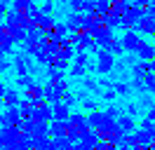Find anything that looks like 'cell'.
<instances>
[{"label": "cell", "instance_id": "cell-1", "mask_svg": "<svg viewBox=\"0 0 155 150\" xmlns=\"http://www.w3.org/2000/svg\"><path fill=\"white\" fill-rule=\"evenodd\" d=\"M99 136H101L104 141H108V143H113V145H120L127 134L122 131V127H120V122H117V120H110L106 127L99 129Z\"/></svg>", "mask_w": 155, "mask_h": 150}, {"label": "cell", "instance_id": "cell-2", "mask_svg": "<svg viewBox=\"0 0 155 150\" xmlns=\"http://www.w3.org/2000/svg\"><path fill=\"white\" fill-rule=\"evenodd\" d=\"M5 28H28L31 19L26 12H19V9H7L5 12V21H2Z\"/></svg>", "mask_w": 155, "mask_h": 150}, {"label": "cell", "instance_id": "cell-3", "mask_svg": "<svg viewBox=\"0 0 155 150\" xmlns=\"http://www.w3.org/2000/svg\"><path fill=\"white\" fill-rule=\"evenodd\" d=\"M97 73L101 75H108L110 70H115V54H110L108 49H101V52H97Z\"/></svg>", "mask_w": 155, "mask_h": 150}, {"label": "cell", "instance_id": "cell-4", "mask_svg": "<svg viewBox=\"0 0 155 150\" xmlns=\"http://www.w3.org/2000/svg\"><path fill=\"white\" fill-rule=\"evenodd\" d=\"M122 45H125V52L127 54H132V52H139L141 45H143V38L139 31H125V35H122Z\"/></svg>", "mask_w": 155, "mask_h": 150}, {"label": "cell", "instance_id": "cell-5", "mask_svg": "<svg viewBox=\"0 0 155 150\" xmlns=\"http://www.w3.org/2000/svg\"><path fill=\"white\" fill-rule=\"evenodd\" d=\"M24 136H26V134H24L19 127H2V131H0V141H2V145H7V148H12L14 143H19Z\"/></svg>", "mask_w": 155, "mask_h": 150}, {"label": "cell", "instance_id": "cell-6", "mask_svg": "<svg viewBox=\"0 0 155 150\" xmlns=\"http://www.w3.org/2000/svg\"><path fill=\"white\" fill-rule=\"evenodd\" d=\"M31 68H33V61L26 52L14 56V70H17V77H24V75H31Z\"/></svg>", "mask_w": 155, "mask_h": 150}, {"label": "cell", "instance_id": "cell-7", "mask_svg": "<svg viewBox=\"0 0 155 150\" xmlns=\"http://www.w3.org/2000/svg\"><path fill=\"white\" fill-rule=\"evenodd\" d=\"M21 122H24L21 108H5V112H2V127H21Z\"/></svg>", "mask_w": 155, "mask_h": 150}, {"label": "cell", "instance_id": "cell-8", "mask_svg": "<svg viewBox=\"0 0 155 150\" xmlns=\"http://www.w3.org/2000/svg\"><path fill=\"white\" fill-rule=\"evenodd\" d=\"M2 103L5 108H19L21 106V94L12 87H2Z\"/></svg>", "mask_w": 155, "mask_h": 150}, {"label": "cell", "instance_id": "cell-9", "mask_svg": "<svg viewBox=\"0 0 155 150\" xmlns=\"http://www.w3.org/2000/svg\"><path fill=\"white\" fill-rule=\"evenodd\" d=\"M33 120H35V122H42V124H49V122L54 120V106H52V103H45V106L35 108Z\"/></svg>", "mask_w": 155, "mask_h": 150}, {"label": "cell", "instance_id": "cell-10", "mask_svg": "<svg viewBox=\"0 0 155 150\" xmlns=\"http://www.w3.org/2000/svg\"><path fill=\"white\" fill-rule=\"evenodd\" d=\"M94 40H97V45L101 47V49H110V45H113L115 35H113V31H110L108 26H104L101 31H97V33H94Z\"/></svg>", "mask_w": 155, "mask_h": 150}, {"label": "cell", "instance_id": "cell-11", "mask_svg": "<svg viewBox=\"0 0 155 150\" xmlns=\"http://www.w3.org/2000/svg\"><path fill=\"white\" fill-rule=\"evenodd\" d=\"M14 38H12V33H10V28H5L2 26V31H0V47H2V54L5 56H10L12 54V49H14Z\"/></svg>", "mask_w": 155, "mask_h": 150}, {"label": "cell", "instance_id": "cell-12", "mask_svg": "<svg viewBox=\"0 0 155 150\" xmlns=\"http://www.w3.org/2000/svg\"><path fill=\"white\" fill-rule=\"evenodd\" d=\"M68 127H73V129H78L80 134H82L85 129H89V115L73 112V115H71V120H68Z\"/></svg>", "mask_w": 155, "mask_h": 150}, {"label": "cell", "instance_id": "cell-13", "mask_svg": "<svg viewBox=\"0 0 155 150\" xmlns=\"http://www.w3.org/2000/svg\"><path fill=\"white\" fill-rule=\"evenodd\" d=\"M108 122H110V117L106 115V110H94V112H89V127L92 129H101V127H106Z\"/></svg>", "mask_w": 155, "mask_h": 150}, {"label": "cell", "instance_id": "cell-14", "mask_svg": "<svg viewBox=\"0 0 155 150\" xmlns=\"http://www.w3.org/2000/svg\"><path fill=\"white\" fill-rule=\"evenodd\" d=\"M49 134H52V139H64V136H68V122L52 120L49 122Z\"/></svg>", "mask_w": 155, "mask_h": 150}, {"label": "cell", "instance_id": "cell-15", "mask_svg": "<svg viewBox=\"0 0 155 150\" xmlns=\"http://www.w3.org/2000/svg\"><path fill=\"white\" fill-rule=\"evenodd\" d=\"M66 26L71 33H82V14L80 12H71L66 17Z\"/></svg>", "mask_w": 155, "mask_h": 150}, {"label": "cell", "instance_id": "cell-16", "mask_svg": "<svg viewBox=\"0 0 155 150\" xmlns=\"http://www.w3.org/2000/svg\"><path fill=\"white\" fill-rule=\"evenodd\" d=\"M134 141H136V145H146V148H153L155 145V139L150 136V131L141 129V127L134 131Z\"/></svg>", "mask_w": 155, "mask_h": 150}, {"label": "cell", "instance_id": "cell-17", "mask_svg": "<svg viewBox=\"0 0 155 150\" xmlns=\"http://www.w3.org/2000/svg\"><path fill=\"white\" fill-rule=\"evenodd\" d=\"M134 31H139V33H146V35H155V19L146 14V17L134 26Z\"/></svg>", "mask_w": 155, "mask_h": 150}, {"label": "cell", "instance_id": "cell-18", "mask_svg": "<svg viewBox=\"0 0 155 150\" xmlns=\"http://www.w3.org/2000/svg\"><path fill=\"white\" fill-rule=\"evenodd\" d=\"M71 106H66L64 101H59V103H54V120H59V122H68L71 120Z\"/></svg>", "mask_w": 155, "mask_h": 150}, {"label": "cell", "instance_id": "cell-19", "mask_svg": "<svg viewBox=\"0 0 155 150\" xmlns=\"http://www.w3.org/2000/svg\"><path fill=\"white\" fill-rule=\"evenodd\" d=\"M117 122H120V127H122L125 134H134V131L139 129V127H136V117H132V115H122Z\"/></svg>", "mask_w": 155, "mask_h": 150}, {"label": "cell", "instance_id": "cell-20", "mask_svg": "<svg viewBox=\"0 0 155 150\" xmlns=\"http://www.w3.org/2000/svg\"><path fill=\"white\" fill-rule=\"evenodd\" d=\"M136 56H139L141 61H153V59H155V45L143 42V45H141V49L136 52Z\"/></svg>", "mask_w": 155, "mask_h": 150}, {"label": "cell", "instance_id": "cell-21", "mask_svg": "<svg viewBox=\"0 0 155 150\" xmlns=\"http://www.w3.org/2000/svg\"><path fill=\"white\" fill-rule=\"evenodd\" d=\"M148 73H153V66H150V61H139V64L132 68V75H134V77H146Z\"/></svg>", "mask_w": 155, "mask_h": 150}, {"label": "cell", "instance_id": "cell-22", "mask_svg": "<svg viewBox=\"0 0 155 150\" xmlns=\"http://www.w3.org/2000/svg\"><path fill=\"white\" fill-rule=\"evenodd\" d=\"M42 96H45V87H40V84L35 82L28 92L24 94V101H35V99H42Z\"/></svg>", "mask_w": 155, "mask_h": 150}, {"label": "cell", "instance_id": "cell-23", "mask_svg": "<svg viewBox=\"0 0 155 150\" xmlns=\"http://www.w3.org/2000/svg\"><path fill=\"white\" fill-rule=\"evenodd\" d=\"M64 70H59V68H54V66H47V77H49V84H59L64 82Z\"/></svg>", "mask_w": 155, "mask_h": 150}, {"label": "cell", "instance_id": "cell-24", "mask_svg": "<svg viewBox=\"0 0 155 150\" xmlns=\"http://www.w3.org/2000/svg\"><path fill=\"white\" fill-rule=\"evenodd\" d=\"M38 26L42 28V31H54V26H57V19H54V17H49V14H40Z\"/></svg>", "mask_w": 155, "mask_h": 150}, {"label": "cell", "instance_id": "cell-25", "mask_svg": "<svg viewBox=\"0 0 155 150\" xmlns=\"http://www.w3.org/2000/svg\"><path fill=\"white\" fill-rule=\"evenodd\" d=\"M82 87H85L87 92H94V94H99V96L104 94V89H101V84H99L97 80H94V77H85V80H82Z\"/></svg>", "mask_w": 155, "mask_h": 150}, {"label": "cell", "instance_id": "cell-26", "mask_svg": "<svg viewBox=\"0 0 155 150\" xmlns=\"http://www.w3.org/2000/svg\"><path fill=\"white\" fill-rule=\"evenodd\" d=\"M104 21H106V26L110 28V31H113V28H117V26H122V24H125V19L120 17V14H113V12H110V14H106V17H104Z\"/></svg>", "mask_w": 155, "mask_h": 150}, {"label": "cell", "instance_id": "cell-27", "mask_svg": "<svg viewBox=\"0 0 155 150\" xmlns=\"http://www.w3.org/2000/svg\"><path fill=\"white\" fill-rule=\"evenodd\" d=\"M113 2L115 0H97V9L101 17H106V14H110V7H113Z\"/></svg>", "mask_w": 155, "mask_h": 150}, {"label": "cell", "instance_id": "cell-28", "mask_svg": "<svg viewBox=\"0 0 155 150\" xmlns=\"http://www.w3.org/2000/svg\"><path fill=\"white\" fill-rule=\"evenodd\" d=\"M21 115H24V120H28V117H33V112H35V103L31 101H21Z\"/></svg>", "mask_w": 155, "mask_h": 150}, {"label": "cell", "instance_id": "cell-29", "mask_svg": "<svg viewBox=\"0 0 155 150\" xmlns=\"http://www.w3.org/2000/svg\"><path fill=\"white\" fill-rule=\"evenodd\" d=\"M108 52H110V54H115V56H122V54H125V45H122V38H115Z\"/></svg>", "mask_w": 155, "mask_h": 150}, {"label": "cell", "instance_id": "cell-30", "mask_svg": "<svg viewBox=\"0 0 155 150\" xmlns=\"http://www.w3.org/2000/svg\"><path fill=\"white\" fill-rule=\"evenodd\" d=\"M106 115L110 117V120H120V117H122V108L115 106V103H110V106L106 108Z\"/></svg>", "mask_w": 155, "mask_h": 150}, {"label": "cell", "instance_id": "cell-31", "mask_svg": "<svg viewBox=\"0 0 155 150\" xmlns=\"http://www.w3.org/2000/svg\"><path fill=\"white\" fill-rule=\"evenodd\" d=\"M17 84H19V87H21V89H24V92H28L31 87L35 84V80H33L31 75H24V77H17Z\"/></svg>", "mask_w": 155, "mask_h": 150}, {"label": "cell", "instance_id": "cell-32", "mask_svg": "<svg viewBox=\"0 0 155 150\" xmlns=\"http://www.w3.org/2000/svg\"><path fill=\"white\" fill-rule=\"evenodd\" d=\"M31 136H52L49 134V124H42V122H35V129Z\"/></svg>", "mask_w": 155, "mask_h": 150}, {"label": "cell", "instance_id": "cell-33", "mask_svg": "<svg viewBox=\"0 0 155 150\" xmlns=\"http://www.w3.org/2000/svg\"><path fill=\"white\" fill-rule=\"evenodd\" d=\"M132 89L139 92V94H146L148 92V89H146V80L143 77H134V80H132Z\"/></svg>", "mask_w": 155, "mask_h": 150}, {"label": "cell", "instance_id": "cell-34", "mask_svg": "<svg viewBox=\"0 0 155 150\" xmlns=\"http://www.w3.org/2000/svg\"><path fill=\"white\" fill-rule=\"evenodd\" d=\"M71 75H73V77H82V80H85V75H87V66L73 64V68H71Z\"/></svg>", "mask_w": 155, "mask_h": 150}, {"label": "cell", "instance_id": "cell-35", "mask_svg": "<svg viewBox=\"0 0 155 150\" xmlns=\"http://www.w3.org/2000/svg\"><path fill=\"white\" fill-rule=\"evenodd\" d=\"M19 129L24 131V134H28V136H31V134H33V129H35V120H33V117L24 120V122H21V127H19Z\"/></svg>", "mask_w": 155, "mask_h": 150}, {"label": "cell", "instance_id": "cell-36", "mask_svg": "<svg viewBox=\"0 0 155 150\" xmlns=\"http://www.w3.org/2000/svg\"><path fill=\"white\" fill-rule=\"evenodd\" d=\"M54 33H57L59 38H68V26H66V21H57V26H54Z\"/></svg>", "mask_w": 155, "mask_h": 150}, {"label": "cell", "instance_id": "cell-37", "mask_svg": "<svg viewBox=\"0 0 155 150\" xmlns=\"http://www.w3.org/2000/svg\"><path fill=\"white\" fill-rule=\"evenodd\" d=\"M113 87H115L117 94H129V92H134V89H132V82H115Z\"/></svg>", "mask_w": 155, "mask_h": 150}, {"label": "cell", "instance_id": "cell-38", "mask_svg": "<svg viewBox=\"0 0 155 150\" xmlns=\"http://www.w3.org/2000/svg\"><path fill=\"white\" fill-rule=\"evenodd\" d=\"M68 64H71V61H66V59H59V56H52V61H49V66H54V68H59V70H66Z\"/></svg>", "mask_w": 155, "mask_h": 150}, {"label": "cell", "instance_id": "cell-39", "mask_svg": "<svg viewBox=\"0 0 155 150\" xmlns=\"http://www.w3.org/2000/svg\"><path fill=\"white\" fill-rule=\"evenodd\" d=\"M115 96H117V92H115V87H106V89H104V94H101V99H104V101H115Z\"/></svg>", "mask_w": 155, "mask_h": 150}, {"label": "cell", "instance_id": "cell-40", "mask_svg": "<svg viewBox=\"0 0 155 150\" xmlns=\"http://www.w3.org/2000/svg\"><path fill=\"white\" fill-rule=\"evenodd\" d=\"M141 108H146V110H150V108H153L155 106V101H153V96H150V94H141Z\"/></svg>", "mask_w": 155, "mask_h": 150}, {"label": "cell", "instance_id": "cell-41", "mask_svg": "<svg viewBox=\"0 0 155 150\" xmlns=\"http://www.w3.org/2000/svg\"><path fill=\"white\" fill-rule=\"evenodd\" d=\"M82 108H85V110H92V112H94V110H99V101H97V99H89V96H87V99L82 101Z\"/></svg>", "mask_w": 155, "mask_h": 150}, {"label": "cell", "instance_id": "cell-42", "mask_svg": "<svg viewBox=\"0 0 155 150\" xmlns=\"http://www.w3.org/2000/svg\"><path fill=\"white\" fill-rule=\"evenodd\" d=\"M143 80H146V89H148V94H155V73H148Z\"/></svg>", "mask_w": 155, "mask_h": 150}, {"label": "cell", "instance_id": "cell-43", "mask_svg": "<svg viewBox=\"0 0 155 150\" xmlns=\"http://www.w3.org/2000/svg\"><path fill=\"white\" fill-rule=\"evenodd\" d=\"M127 115L139 117V115H141V103H127Z\"/></svg>", "mask_w": 155, "mask_h": 150}, {"label": "cell", "instance_id": "cell-44", "mask_svg": "<svg viewBox=\"0 0 155 150\" xmlns=\"http://www.w3.org/2000/svg\"><path fill=\"white\" fill-rule=\"evenodd\" d=\"M68 7H71V12H82L85 9V0H68Z\"/></svg>", "mask_w": 155, "mask_h": 150}, {"label": "cell", "instance_id": "cell-45", "mask_svg": "<svg viewBox=\"0 0 155 150\" xmlns=\"http://www.w3.org/2000/svg\"><path fill=\"white\" fill-rule=\"evenodd\" d=\"M40 9H42V14H54V0H45L42 5H40Z\"/></svg>", "mask_w": 155, "mask_h": 150}, {"label": "cell", "instance_id": "cell-46", "mask_svg": "<svg viewBox=\"0 0 155 150\" xmlns=\"http://www.w3.org/2000/svg\"><path fill=\"white\" fill-rule=\"evenodd\" d=\"M45 99H47V103H52L54 106V84H45Z\"/></svg>", "mask_w": 155, "mask_h": 150}, {"label": "cell", "instance_id": "cell-47", "mask_svg": "<svg viewBox=\"0 0 155 150\" xmlns=\"http://www.w3.org/2000/svg\"><path fill=\"white\" fill-rule=\"evenodd\" d=\"M73 61H75V64H80V66H87V52H78Z\"/></svg>", "mask_w": 155, "mask_h": 150}, {"label": "cell", "instance_id": "cell-48", "mask_svg": "<svg viewBox=\"0 0 155 150\" xmlns=\"http://www.w3.org/2000/svg\"><path fill=\"white\" fill-rule=\"evenodd\" d=\"M82 31H92V17L82 14Z\"/></svg>", "mask_w": 155, "mask_h": 150}, {"label": "cell", "instance_id": "cell-49", "mask_svg": "<svg viewBox=\"0 0 155 150\" xmlns=\"http://www.w3.org/2000/svg\"><path fill=\"white\" fill-rule=\"evenodd\" d=\"M0 68H2V73H7V70L12 68V61L7 59V56H2V61H0Z\"/></svg>", "mask_w": 155, "mask_h": 150}, {"label": "cell", "instance_id": "cell-50", "mask_svg": "<svg viewBox=\"0 0 155 150\" xmlns=\"http://www.w3.org/2000/svg\"><path fill=\"white\" fill-rule=\"evenodd\" d=\"M75 101H78V96H73V94H66V96H64V103H66V106H75Z\"/></svg>", "mask_w": 155, "mask_h": 150}, {"label": "cell", "instance_id": "cell-51", "mask_svg": "<svg viewBox=\"0 0 155 150\" xmlns=\"http://www.w3.org/2000/svg\"><path fill=\"white\" fill-rule=\"evenodd\" d=\"M146 14H148V17H153V19H155V0H150V5L146 7Z\"/></svg>", "mask_w": 155, "mask_h": 150}, {"label": "cell", "instance_id": "cell-52", "mask_svg": "<svg viewBox=\"0 0 155 150\" xmlns=\"http://www.w3.org/2000/svg\"><path fill=\"white\" fill-rule=\"evenodd\" d=\"M146 117H150V120L155 122V106H153V108H150V110H148V112H146Z\"/></svg>", "mask_w": 155, "mask_h": 150}, {"label": "cell", "instance_id": "cell-53", "mask_svg": "<svg viewBox=\"0 0 155 150\" xmlns=\"http://www.w3.org/2000/svg\"><path fill=\"white\" fill-rule=\"evenodd\" d=\"M120 150H136V145H120Z\"/></svg>", "mask_w": 155, "mask_h": 150}, {"label": "cell", "instance_id": "cell-54", "mask_svg": "<svg viewBox=\"0 0 155 150\" xmlns=\"http://www.w3.org/2000/svg\"><path fill=\"white\" fill-rule=\"evenodd\" d=\"M150 136H153V139H155V127H153V129H150Z\"/></svg>", "mask_w": 155, "mask_h": 150}, {"label": "cell", "instance_id": "cell-55", "mask_svg": "<svg viewBox=\"0 0 155 150\" xmlns=\"http://www.w3.org/2000/svg\"><path fill=\"white\" fill-rule=\"evenodd\" d=\"M150 66H153V73H155V59H153V61H150Z\"/></svg>", "mask_w": 155, "mask_h": 150}, {"label": "cell", "instance_id": "cell-56", "mask_svg": "<svg viewBox=\"0 0 155 150\" xmlns=\"http://www.w3.org/2000/svg\"><path fill=\"white\" fill-rule=\"evenodd\" d=\"M125 2H132V0H125Z\"/></svg>", "mask_w": 155, "mask_h": 150}, {"label": "cell", "instance_id": "cell-57", "mask_svg": "<svg viewBox=\"0 0 155 150\" xmlns=\"http://www.w3.org/2000/svg\"><path fill=\"white\" fill-rule=\"evenodd\" d=\"M153 38H155V35H153Z\"/></svg>", "mask_w": 155, "mask_h": 150}]
</instances>
